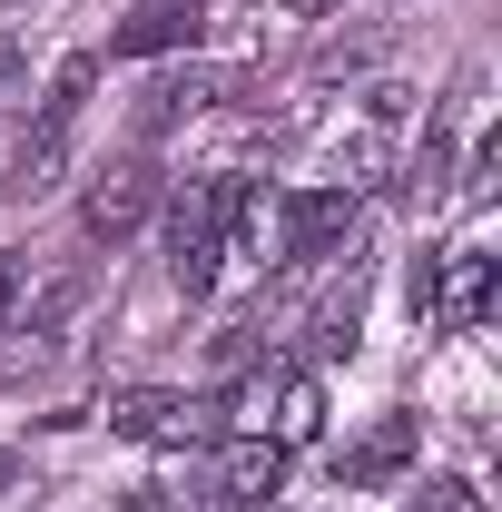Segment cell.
I'll list each match as a JSON object with an SVG mask.
<instances>
[{
	"label": "cell",
	"mask_w": 502,
	"mask_h": 512,
	"mask_svg": "<svg viewBox=\"0 0 502 512\" xmlns=\"http://www.w3.org/2000/svg\"><path fill=\"white\" fill-rule=\"evenodd\" d=\"M237 197H247V178H188V188H178V207H168V286H178V296H207V286H217Z\"/></svg>",
	"instance_id": "obj_1"
},
{
	"label": "cell",
	"mask_w": 502,
	"mask_h": 512,
	"mask_svg": "<svg viewBox=\"0 0 502 512\" xmlns=\"http://www.w3.org/2000/svg\"><path fill=\"white\" fill-rule=\"evenodd\" d=\"M89 79H99V60L79 50V60H60V79H50V99H40V128L20 138V178L10 188H50L60 178V158H69V138H79V109H89Z\"/></svg>",
	"instance_id": "obj_2"
},
{
	"label": "cell",
	"mask_w": 502,
	"mask_h": 512,
	"mask_svg": "<svg viewBox=\"0 0 502 512\" xmlns=\"http://www.w3.org/2000/svg\"><path fill=\"white\" fill-rule=\"evenodd\" d=\"M148 217H158V168L148 158H119L109 178H89V197H79V237L89 247H128Z\"/></svg>",
	"instance_id": "obj_3"
},
{
	"label": "cell",
	"mask_w": 502,
	"mask_h": 512,
	"mask_svg": "<svg viewBox=\"0 0 502 512\" xmlns=\"http://www.w3.org/2000/svg\"><path fill=\"white\" fill-rule=\"evenodd\" d=\"M414 316H434V325H483L493 316V256L483 247H443L424 276H414Z\"/></svg>",
	"instance_id": "obj_4"
},
{
	"label": "cell",
	"mask_w": 502,
	"mask_h": 512,
	"mask_svg": "<svg viewBox=\"0 0 502 512\" xmlns=\"http://www.w3.org/2000/svg\"><path fill=\"white\" fill-rule=\"evenodd\" d=\"M109 434H128V444H197V434H217V404L168 394V384H128V394H109Z\"/></svg>",
	"instance_id": "obj_5"
},
{
	"label": "cell",
	"mask_w": 502,
	"mask_h": 512,
	"mask_svg": "<svg viewBox=\"0 0 502 512\" xmlns=\"http://www.w3.org/2000/svg\"><path fill=\"white\" fill-rule=\"evenodd\" d=\"M355 188H296L286 197V227H276V256H296V266H315V256L355 247Z\"/></svg>",
	"instance_id": "obj_6"
},
{
	"label": "cell",
	"mask_w": 502,
	"mask_h": 512,
	"mask_svg": "<svg viewBox=\"0 0 502 512\" xmlns=\"http://www.w3.org/2000/svg\"><path fill=\"white\" fill-rule=\"evenodd\" d=\"M197 30H207V10H197V0H148V10H128L119 30H109V60H158V50H197Z\"/></svg>",
	"instance_id": "obj_7"
},
{
	"label": "cell",
	"mask_w": 502,
	"mask_h": 512,
	"mask_svg": "<svg viewBox=\"0 0 502 512\" xmlns=\"http://www.w3.org/2000/svg\"><path fill=\"white\" fill-rule=\"evenodd\" d=\"M256 434H266L276 453L315 444V434H325V384L315 375H276L266 394H256Z\"/></svg>",
	"instance_id": "obj_8"
},
{
	"label": "cell",
	"mask_w": 502,
	"mask_h": 512,
	"mask_svg": "<svg viewBox=\"0 0 502 512\" xmlns=\"http://www.w3.org/2000/svg\"><path fill=\"white\" fill-rule=\"evenodd\" d=\"M276 483H286V453L266 444V434H237V444L217 453V493L227 503H266Z\"/></svg>",
	"instance_id": "obj_9"
},
{
	"label": "cell",
	"mask_w": 502,
	"mask_h": 512,
	"mask_svg": "<svg viewBox=\"0 0 502 512\" xmlns=\"http://www.w3.org/2000/svg\"><path fill=\"white\" fill-rule=\"evenodd\" d=\"M355 325H365V266L345 256V286L306 316V345H315V355H355Z\"/></svg>",
	"instance_id": "obj_10"
},
{
	"label": "cell",
	"mask_w": 502,
	"mask_h": 512,
	"mask_svg": "<svg viewBox=\"0 0 502 512\" xmlns=\"http://www.w3.org/2000/svg\"><path fill=\"white\" fill-rule=\"evenodd\" d=\"M414 444H424V424H414V414H384L375 434L345 453V483H384V473H404V463H414Z\"/></svg>",
	"instance_id": "obj_11"
},
{
	"label": "cell",
	"mask_w": 502,
	"mask_h": 512,
	"mask_svg": "<svg viewBox=\"0 0 502 512\" xmlns=\"http://www.w3.org/2000/svg\"><path fill=\"white\" fill-rule=\"evenodd\" d=\"M197 99H217V79H197V69H178V79H158V89H148V109H138V128L158 138V128H178V119H188Z\"/></svg>",
	"instance_id": "obj_12"
},
{
	"label": "cell",
	"mask_w": 502,
	"mask_h": 512,
	"mask_svg": "<svg viewBox=\"0 0 502 512\" xmlns=\"http://www.w3.org/2000/svg\"><path fill=\"white\" fill-rule=\"evenodd\" d=\"M404 512H483V493H473L463 473H443V483H424V493H414Z\"/></svg>",
	"instance_id": "obj_13"
},
{
	"label": "cell",
	"mask_w": 502,
	"mask_h": 512,
	"mask_svg": "<svg viewBox=\"0 0 502 512\" xmlns=\"http://www.w3.org/2000/svg\"><path fill=\"white\" fill-rule=\"evenodd\" d=\"M493 178H502V138H483V148H473V168H463V207H483Z\"/></svg>",
	"instance_id": "obj_14"
},
{
	"label": "cell",
	"mask_w": 502,
	"mask_h": 512,
	"mask_svg": "<svg viewBox=\"0 0 502 512\" xmlns=\"http://www.w3.org/2000/svg\"><path fill=\"white\" fill-rule=\"evenodd\" d=\"M20 306H30V266H20V256H0V335H10Z\"/></svg>",
	"instance_id": "obj_15"
},
{
	"label": "cell",
	"mask_w": 502,
	"mask_h": 512,
	"mask_svg": "<svg viewBox=\"0 0 502 512\" xmlns=\"http://www.w3.org/2000/svg\"><path fill=\"white\" fill-rule=\"evenodd\" d=\"M276 10H286V20H315V10H335V0H276Z\"/></svg>",
	"instance_id": "obj_16"
},
{
	"label": "cell",
	"mask_w": 502,
	"mask_h": 512,
	"mask_svg": "<svg viewBox=\"0 0 502 512\" xmlns=\"http://www.w3.org/2000/svg\"><path fill=\"white\" fill-rule=\"evenodd\" d=\"M10 69H20V40H10V30H0V79H10Z\"/></svg>",
	"instance_id": "obj_17"
},
{
	"label": "cell",
	"mask_w": 502,
	"mask_h": 512,
	"mask_svg": "<svg viewBox=\"0 0 502 512\" xmlns=\"http://www.w3.org/2000/svg\"><path fill=\"white\" fill-rule=\"evenodd\" d=\"M10 473H20V463H10V453H0V493H10Z\"/></svg>",
	"instance_id": "obj_18"
}]
</instances>
